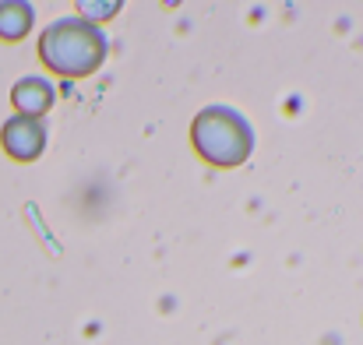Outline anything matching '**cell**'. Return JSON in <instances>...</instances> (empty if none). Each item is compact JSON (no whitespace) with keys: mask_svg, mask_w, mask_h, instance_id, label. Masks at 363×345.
I'll use <instances>...</instances> for the list:
<instances>
[{"mask_svg":"<svg viewBox=\"0 0 363 345\" xmlns=\"http://www.w3.org/2000/svg\"><path fill=\"white\" fill-rule=\"evenodd\" d=\"M0 141H4V148H7L11 159L28 162V159H35V155L43 152V145H46V127H43L39 116H21L18 113V116H11V120L4 123Z\"/></svg>","mask_w":363,"mask_h":345,"instance_id":"obj_3","label":"cell"},{"mask_svg":"<svg viewBox=\"0 0 363 345\" xmlns=\"http://www.w3.org/2000/svg\"><path fill=\"white\" fill-rule=\"evenodd\" d=\"M191 141L212 166H240L254 148L250 123L230 106H208L194 116Z\"/></svg>","mask_w":363,"mask_h":345,"instance_id":"obj_2","label":"cell"},{"mask_svg":"<svg viewBox=\"0 0 363 345\" xmlns=\"http://www.w3.org/2000/svg\"><path fill=\"white\" fill-rule=\"evenodd\" d=\"M78 4V11L85 14V18H96V21H106V18H113L117 11H121L123 0H74Z\"/></svg>","mask_w":363,"mask_h":345,"instance_id":"obj_6","label":"cell"},{"mask_svg":"<svg viewBox=\"0 0 363 345\" xmlns=\"http://www.w3.org/2000/svg\"><path fill=\"white\" fill-rule=\"evenodd\" d=\"M39 57L57 74L85 78L106 60V35L85 18H60L39 35Z\"/></svg>","mask_w":363,"mask_h":345,"instance_id":"obj_1","label":"cell"},{"mask_svg":"<svg viewBox=\"0 0 363 345\" xmlns=\"http://www.w3.org/2000/svg\"><path fill=\"white\" fill-rule=\"evenodd\" d=\"M32 28L28 0H0V39H21Z\"/></svg>","mask_w":363,"mask_h":345,"instance_id":"obj_5","label":"cell"},{"mask_svg":"<svg viewBox=\"0 0 363 345\" xmlns=\"http://www.w3.org/2000/svg\"><path fill=\"white\" fill-rule=\"evenodd\" d=\"M53 85L46 78H21L14 89H11V103L18 106L21 116H39L53 106Z\"/></svg>","mask_w":363,"mask_h":345,"instance_id":"obj_4","label":"cell"}]
</instances>
